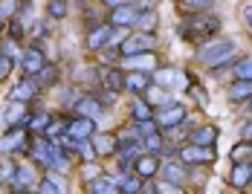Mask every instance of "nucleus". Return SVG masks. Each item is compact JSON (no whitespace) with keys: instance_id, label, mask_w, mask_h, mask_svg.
Wrapping results in <instances>:
<instances>
[{"instance_id":"nucleus-1","label":"nucleus","mask_w":252,"mask_h":194,"mask_svg":"<svg viewBox=\"0 0 252 194\" xmlns=\"http://www.w3.org/2000/svg\"><path fill=\"white\" fill-rule=\"evenodd\" d=\"M218 32H220V21L215 15H206V12H194V15L183 18V24H180V35L191 44H203L206 38H212Z\"/></svg>"},{"instance_id":"nucleus-2","label":"nucleus","mask_w":252,"mask_h":194,"mask_svg":"<svg viewBox=\"0 0 252 194\" xmlns=\"http://www.w3.org/2000/svg\"><path fill=\"white\" fill-rule=\"evenodd\" d=\"M235 41H212L197 52V61L206 64V67H220V64H229V58L235 55Z\"/></svg>"},{"instance_id":"nucleus-3","label":"nucleus","mask_w":252,"mask_h":194,"mask_svg":"<svg viewBox=\"0 0 252 194\" xmlns=\"http://www.w3.org/2000/svg\"><path fill=\"white\" fill-rule=\"evenodd\" d=\"M154 47H157L154 32H136V35H130L119 44V55L127 58V55H136V52H151Z\"/></svg>"},{"instance_id":"nucleus-4","label":"nucleus","mask_w":252,"mask_h":194,"mask_svg":"<svg viewBox=\"0 0 252 194\" xmlns=\"http://www.w3.org/2000/svg\"><path fill=\"white\" fill-rule=\"evenodd\" d=\"M96 133V119L93 116H70L67 119V136L70 139H76V142H81V139H90Z\"/></svg>"},{"instance_id":"nucleus-5","label":"nucleus","mask_w":252,"mask_h":194,"mask_svg":"<svg viewBox=\"0 0 252 194\" xmlns=\"http://www.w3.org/2000/svg\"><path fill=\"white\" fill-rule=\"evenodd\" d=\"M180 160H183L186 165H206V162H212V160H215V148L191 142V145L180 148Z\"/></svg>"},{"instance_id":"nucleus-6","label":"nucleus","mask_w":252,"mask_h":194,"mask_svg":"<svg viewBox=\"0 0 252 194\" xmlns=\"http://www.w3.org/2000/svg\"><path fill=\"white\" fill-rule=\"evenodd\" d=\"M21 67H24L26 75H38L44 67H47V55H44V49L38 47V44L26 47L24 52H21Z\"/></svg>"},{"instance_id":"nucleus-7","label":"nucleus","mask_w":252,"mask_h":194,"mask_svg":"<svg viewBox=\"0 0 252 194\" xmlns=\"http://www.w3.org/2000/svg\"><path fill=\"white\" fill-rule=\"evenodd\" d=\"M113 32H116V26H110V24L93 26V29L87 32V41H84L87 52H99V49H104L110 41H113Z\"/></svg>"},{"instance_id":"nucleus-8","label":"nucleus","mask_w":252,"mask_h":194,"mask_svg":"<svg viewBox=\"0 0 252 194\" xmlns=\"http://www.w3.org/2000/svg\"><path fill=\"white\" fill-rule=\"evenodd\" d=\"M154 122H157L159 128L171 130V128H177V125H183V122H186V107H183V104H165L162 110H157V113H154Z\"/></svg>"},{"instance_id":"nucleus-9","label":"nucleus","mask_w":252,"mask_h":194,"mask_svg":"<svg viewBox=\"0 0 252 194\" xmlns=\"http://www.w3.org/2000/svg\"><path fill=\"white\" fill-rule=\"evenodd\" d=\"M38 93H41V81H35V75H24L12 87L9 98H15V101H32V98H38Z\"/></svg>"},{"instance_id":"nucleus-10","label":"nucleus","mask_w":252,"mask_h":194,"mask_svg":"<svg viewBox=\"0 0 252 194\" xmlns=\"http://www.w3.org/2000/svg\"><path fill=\"white\" fill-rule=\"evenodd\" d=\"M107 24H110V26H116V29L136 24V6H133V3H122V6H116V9L110 12Z\"/></svg>"},{"instance_id":"nucleus-11","label":"nucleus","mask_w":252,"mask_h":194,"mask_svg":"<svg viewBox=\"0 0 252 194\" xmlns=\"http://www.w3.org/2000/svg\"><path fill=\"white\" fill-rule=\"evenodd\" d=\"M133 168L142 180H151L154 174H159V154H139L133 160Z\"/></svg>"},{"instance_id":"nucleus-12","label":"nucleus","mask_w":252,"mask_h":194,"mask_svg":"<svg viewBox=\"0 0 252 194\" xmlns=\"http://www.w3.org/2000/svg\"><path fill=\"white\" fill-rule=\"evenodd\" d=\"M157 81H159V87H165V90H180V87L189 81V75L183 73V70H177V67H165V70L157 73Z\"/></svg>"},{"instance_id":"nucleus-13","label":"nucleus","mask_w":252,"mask_h":194,"mask_svg":"<svg viewBox=\"0 0 252 194\" xmlns=\"http://www.w3.org/2000/svg\"><path fill=\"white\" fill-rule=\"evenodd\" d=\"M35 171L29 168V165H15V174H12V189L15 192H29V189H35Z\"/></svg>"},{"instance_id":"nucleus-14","label":"nucleus","mask_w":252,"mask_h":194,"mask_svg":"<svg viewBox=\"0 0 252 194\" xmlns=\"http://www.w3.org/2000/svg\"><path fill=\"white\" fill-rule=\"evenodd\" d=\"M162 180L165 183H171L177 189H183V183L189 180V168H186V162L180 160V162H168L165 168H162Z\"/></svg>"},{"instance_id":"nucleus-15","label":"nucleus","mask_w":252,"mask_h":194,"mask_svg":"<svg viewBox=\"0 0 252 194\" xmlns=\"http://www.w3.org/2000/svg\"><path fill=\"white\" fill-rule=\"evenodd\" d=\"M252 183V162H235V168L229 174V186L232 189H247Z\"/></svg>"},{"instance_id":"nucleus-16","label":"nucleus","mask_w":252,"mask_h":194,"mask_svg":"<svg viewBox=\"0 0 252 194\" xmlns=\"http://www.w3.org/2000/svg\"><path fill=\"white\" fill-rule=\"evenodd\" d=\"M151 87V75L145 73V70H136V73H127L125 75V90H130V93H145Z\"/></svg>"},{"instance_id":"nucleus-17","label":"nucleus","mask_w":252,"mask_h":194,"mask_svg":"<svg viewBox=\"0 0 252 194\" xmlns=\"http://www.w3.org/2000/svg\"><path fill=\"white\" fill-rule=\"evenodd\" d=\"M226 96L232 101H247L252 98V78H238V81H232L226 87Z\"/></svg>"},{"instance_id":"nucleus-18","label":"nucleus","mask_w":252,"mask_h":194,"mask_svg":"<svg viewBox=\"0 0 252 194\" xmlns=\"http://www.w3.org/2000/svg\"><path fill=\"white\" fill-rule=\"evenodd\" d=\"M73 110H78L81 116H93V119H99L101 113H104V104H101L96 96H84V98H78L76 101Z\"/></svg>"},{"instance_id":"nucleus-19","label":"nucleus","mask_w":252,"mask_h":194,"mask_svg":"<svg viewBox=\"0 0 252 194\" xmlns=\"http://www.w3.org/2000/svg\"><path fill=\"white\" fill-rule=\"evenodd\" d=\"M90 142H93V148H96V154L99 157H107V154H113L116 151V136H110V133H93L90 136Z\"/></svg>"},{"instance_id":"nucleus-20","label":"nucleus","mask_w":252,"mask_h":194,"mask_svg":"<svg viewBox=\"0 0 252 194\" xmlns=\"http://www.w3.org/2000/svg\"><path fill=\"white\" fill-rule=\"evenodd\" d=\"M154 104L148 101V98H133V104H130V119L133 122H148V119H154V110H151Z\"/></svg>"},{"instance_id":"nucleus-21","label":"nucleus","mask_w":252,"mask_h":194,"mask_svg":"<svg viewBox=\"0 0 252 194\" xmlns=\"http://www.w3.org/2000/svg\"><path fill=\"white\" fill-rule=\"evenodd\" d=\"M90 192L93 194H110V192H119V183L113 180V177H107V174H99V177H93L90 183Z\"/></svg>"},{"instance_id":"nucleus-22","label":"nucleus","mask_w":252,"mask_h":194,"mask_svg":"<svg viewBox=\"0 0 252 194\" xmlns=\"http://www.w3.org/2000/svg\"><path fill=\"white\" fill-rule=\"evenodd\" d=\"M125 64H130V67H136V70H151V67H157V55L151 52H136V55H127Z\"/></svg>"},{"instance_id":"nucleus-23","label":"nucleus","mask_w":252,"mask_h":194,"mask_svg":"<svg viewBox=\"0 0 252 194\" xmlns=\"http://www.w3.org/2000/svg\"><path fill=\"white\" fill-rule=\"evenodd\" d=\"M101 81H104L101 87H110V90H125V73H122V70H116V67H113V70H104V73H101Z\"/></svg>"},{"instance_id":"nucleus-24","label":"nucleus","mask_w":252,"mask_h":194,"mask_svg":"<svg viewBox=\"0 0 252 194\" xmlns=\"http://www.w3.org/2000/svg\"><path fill=\"white\" fill-rule=\"evenodd\" d=\"M215 139H218V128H212V125L194 128V133H191V142H197V145H215Z\"/></svg>"},{"instance_id":"nucleus-25","label":"nucleus","mask_w":252,"mask_h":194,"mask_svg":"<svg viewBox=\"0 0 252 194\" xmlns=\"http://www.w3.org/2000/svg\"><path fill=\"white\" fill-rule=\"evenodd\" d=\"M232 162H252V139H244L232 148Z\"/></svg>"},{"instance_id":"nucleus-26","label":"nucleus","mask_w":252,"mask_h":194,"mask_svg":"<svg viewBox=\"0 0 252 194\" xmlns=\"http://www.w3.org/2000/svg\"><path fill=\"white\" fill-rule=\"evenodd\" d=\"M52 122L50 113H41V110H32V119H29V133H41L47 130V125Z\"/></svg>"},{"instance_id":"nucleus-27","label":"nucleus","mask_w":252,"mask_h":194,"mask_svg":"<svg viewBox=\"0 0 252 194\" xmlns=\"http://www.w3.org/2000/svg\"><path fill=\"white\" fill-rule=\"evenodd\" d=\"M67 9H70V3H67V0H50V3H47V15H50L52 21L67 18Z\"/></svg>"},{"instance_id":"nucleus-28","label":"nucleus","mask_w":252,"mask_h":194,"mask_svg":"<svg viewBox=\"0 0 252 194\" xmlns=\"http://www.w3.org/2000/svg\"><path fill=\"white\" fill-rule=\"evenodd\" d=\"M136 29H142V32H154V26H157V15H154L151 9L148 12H136Z\"/></svg>"},{"instance_id":"nucleus-29","label":"nucleus","mask_w":252,"mask_h":194,"mask_svg":"<svg viewBox=\"0 0 252 194\" xmlns=\"http://www.w3.org/2000/svg\"><path fill=\"white\" fill-rule=\"evenodd\" d=\"M55 78H58V70H55V64L47 61V67L38 73V81H41V87H52L55 84Z\"/></svg>"},{"instance_id":"nucleus-30","label":"nucleus","mask_w":252,"mask_h":194,"mask_svg":"<svg viewBox=\"0 0 252 194\" xmlns=\"http://www.w3.org/2000/svg\"><path fill=\"white\" fill-rule=\"evenodd\" d=\"M180 3V9H186V12H206L209 6H212V0H177Z\"/></svg>"},{"instance_id":"nucleus-31","label":"nucleus","mask_w":252,"mask_h":194,"mask_svg":"<svg viewBox=\"0 0 252 194\" xmlns=\"http://www.w3.org/2000/svg\"><path fill=\"white\" fill-rule=\"evenodd\" d=\"M145 186H142V177L136 174V177H127L125 183H119V192H125V194H133V192H142Z\"/></svg>"},{"instance_id":"nucleus-32","label":"nucleus","mask_w":252,"mask_h":194,"mask_svg":"<svg viewBox=\"0 0 252 194\" xmlns=\"http://www.w3.org/2000/svg\"><path fill=\"white\" fill-rule=\"evenodd\" d=\"M9 41H15V44L24 41V24H21V15L12 18V24H9Z\"/></svg>"},{"instance_id":"nucleus-33","label":"nucleus","mask_w":252,"mask_h":194,"mask_svg":"<svg viewBox=\"0 0 252 194\" xmlns=\"http://www.w3.org/2000/svg\"><path fill=\"white\" fill-rule=\"evenodd\" d=\"M235 75H238V78H252V55L250 58H241V61L235 64Z\"/></svg>"},{"instance_id":"nucleus-34","label":"nucleus","mask_w":252,"mask_h":194,"mask_svg":"<svg viewBox=\"0 0 252 194\" xmlns=\"http://www.w3.org/2000/svg\"><path fill=\"white\" fill-rule=\"evenodd\" d=\"M12 67H15V61H12V55H6V52H0V81H6L9 73H12Z\"/></svg>"},{"instance_id":"nucleus-35","label":"nucleus","mask_w":252,"mask_h":194,"mask_svg":"<svg viewBox=\"0 0 252 194\" xmlns=\"http://www.w3.org/2000/svg\"><path fill=\"white\" fill-rule=\"evenodd\" d=\"M96 98H99V101L104 104V107H110V104L116 101V90H110V87H104V90H99V93H96Z\"/></svg>"},{"instance_id":"nucleus-36","label":"nucleus","mask_w":252,"mask_h":194,"mask_svg":"<svg viewBox=\"0 0 252 194\" xmlns=\"http://www.w3.org/2000/svg\"><path fill=\"white\" fill-rule=\"evenodd\" d=\"M145 145H148V151H151V154H159V151H162V136L148 133V136H145Z\"/></svg>"},{"instance_id":"nucleus-37","label":"nucleus","mask_w":252,"mask_h":194,"mask_svg":"<svg viewBox=\"0 0 252 194\" xmlns=\"http://www.w3.org/2000/svg\"><path fill=\"white\" fill-rule=\"evenodd\" d=\"M148 101H151V104H157V107H159V104H168V96H165L162 90H154V93H148Z\"/></svg>"},{"instance_id":"nucleus-38","label":"nucleus","mask_w":252,"mask_h":194,"mask_svg":"<svg viewBox=\"0 0 252 194\" xmlns=\"http://www.w3.org/2000/svg\"><path fill=\"white\" fill-rule=\"evenodd\" d=\"M38 189H41V192H50V194L61 192V186H58V183H52V180H41V183H38Z\"/></svg>"},{"instance_id":"nucleus-39","label":"nucleus","mask_w":252,"mask_h":194,"mask_svg":"<svg viewBox=\"0 0 252 194\" xmlns=\"http://www.w3.org/2000/svg\"><path fill=\"white\" fill-rule=\"evenodd\" d=\"M0 9H3V15L9 18V15H15V9H18V0H3Z\"/></svg>"},{"instance_id":"nucleus-40","label":"nucleus","mask_w":252,"mask_h":194,"mask_svg":"<svg viewBox=\"0 0 252 194\" xmlns=\"http://www.w3.org/2000/svg\"><path fill=\"white\" fill-rule=\"evenodd\" d=\"M244 21H247V26L252 29V6H247V9H244Z\"/></svg>"},{"instance_id":"nucleus-41","label":"nucleus","mask_w":252,"mask_h":194,"mask_svg":"<svg viewBox=\"0 0 252 194\" xmlns=\"http://www.w3.org/2000/svg\"><path fill=\"white\" fill-rule=\"evenodd\" d=\"M122 3H130V0H104V6H110V9H116V6H122Z\"/></svg>"},{"instance_id":"nucleus-42","label":"nucleus","mask_w":252,"mask_h":194,"mask_svg":"<svg viewBox=\"0 0 252 194\" xmlns=\"http://www.w3.org/2000/svg\"><path fill=\"white\" fill-rule=\"evenodd\" d=\"M241 133H244V139H252V122H250V125H244V130H241Z\"/></svg>"},{"instance_id":"nucleus-43","label":"nucleus","mask_w":252,"mask_h":194,"mask_svg":"<svg viewBox=\"0 0 252 194\" xmlns=\"http://www.w3.org/2000/svg\"><path fill=\"white\" fill-rule=\"evenodd\" d=\"M247 110L252 113V98H247Z\"/></svg>"},{"instance_id":"nucleus-44","label":"nucleus","mask_w":252,"mask_h":194,"mask_svg":"<svg viewBox=\"0 0 252 194\" xmlns=\"http://www.w3.org/2000/svg\"><path fill=\"white\" fill-rule=\"evenodd\" d=\"M3 21H6V15H3V9H0V26H3Z\"/></svg>"}]
</instances>
